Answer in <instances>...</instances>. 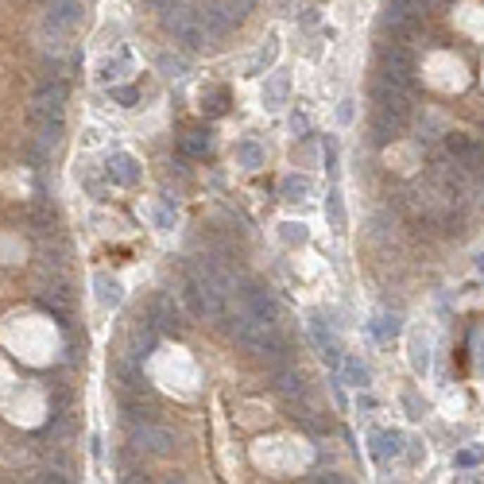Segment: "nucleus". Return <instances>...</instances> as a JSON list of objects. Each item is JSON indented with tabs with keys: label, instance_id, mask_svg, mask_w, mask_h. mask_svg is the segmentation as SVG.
<instances>
[{
	"label": "nucleus",
	"instance_id": "1",
	"mask_svg": "<svg viewBox=\"0 0 484 484\" xmlns=\"http://www.w3.org/2000/svg\"><path fill=\"white\" fill-rule=\"evenodd\" d=\"M229 321H233V326H229V329H233V337L248 352H256V357H264V360H279L283 357V345H279V337H275V326L252 318L248 310H241L236 318H229Z\"/></svg>",
	"mask_w": 484,
	"mask_h": 484
},
{
	"label": "nucleus",
	"instance_id": "2",
	"mask_svg": "<svg viewBox=\"0 0 484 484\" xmlns=\"http://www.w3.org/2000/svg\"><path fill=\"white\" fill-rule=\"evenodd\" d=\"M163 24H167V32L174 35V43H182L186 51H202L205 39H210V32H205V24H202V16H198V12L171 8V12L163 16Z\"/></svg>",
	"mask_w": 484,
	"mask_h": 484
},
{
	"label": "nucleus",
	"instance_id": "3",
	"mask_svg": "<svg viewBox=\"0 0 484 484\" xmlns=\"http://www.w3.org/2000/svg\"><path fill=\"white\" fill-rule=\"evenodd\" d=\"M132 445L136 450H144V453H155V457H163V453H171L174 450V434L167 426H159V422H151V419H136L132 422Z\"/></svg>",
	"mask_w": 484,
	"mask_h": 484
},
{
	"label": "nucleus",
	"instance_id": "4",
	"mask_svg": "<svg viewBox=\"0 0 484 484\" xmlns=\"http://www.w3.org/2000/svg\"><path fill=\"white\" fill-rule=\"evenodd\" d=\"M63 105H66V86L63 82H43L39 94H35V101H32V120L35 125L63 120Z\"/></svg>",
	"mask_w": 484,
	"mask_h": 484
},
{
	"label": "nucleus",
	"instance_id": "5",
	"mask_svg": "<svg viewBox=\"0 0 484 484\" xmlns=\"http://www.w3.org/2000/svg\"><path fill=\"white\" fill-rule=\"evenodd\" d=\"M376 113L407 125V120H411V89H399V86L380 82V86H376Z\"/></svg>",
	"mask_w": 484,
	"mask_h": 484
},
{
	"label": "nucleus",
	"instance_id": "6",
	"mask_svg": "<svg viewBox=\"0 0 484 484\" xmlns=\"http://www.w3.org/2000/svg\"><path fill=\"white\" fill-rule=\"evenodd\" d=\"M388 86H399V89H411L414 86V63L403 47H388L383 51V78Z\"/></svg>",
	"mask_w": 484,
	"mask_h": 484
},
{
	"label": "nucleus",
	"instance_id": "7",
	"mask_svg": "<svg viewBox=\"0 0 484 484\" xmlns=\"http://www.w3.org/2000/svg\"><path fill=\"white\" fill-rule=\"evenodd\" d=\"M86 16V4L82 0H51L47 16H43V27H55V32H70V27L82 24Z\"/></svg>",
	"mask_w": 484,
	"mask_h": 484
},
{
	"label": "nucleus",
	"instance_id": "8",
	"mask_svg": "<svg viewBox=\"0 0 484 484\" xmlns=\"http://www.w3.org/2000/svg\"><path fill=\"white\" fill-rule=\"evenodd\" d=\"M244 310H248L252 318L275 326V318H279V298H275L267 287H248L244 291Z\"/></svg>",
	"mask_w": 484,
	"mask_h": 484
},
{
	"label": "nucleus",
	"instance_id": "9",
	"mask_svg": "<svg viewBox=\"0 0 484 484\" xmlns=\"http://www.w3.org/2000/svg\"><path fill=\"white\" fill-rule=\"evenodd\" d=\"M155 341H159V326L151 318H140L132 326V333H128V360H136L140 364L144 357H148L151 349H155Z\"/></svg>",
	"mask_w": 484,
	"mask_h": 484
},
{
	"label": "nucleus",
	"instance_id": "10",
	"mask_svg": "<svg viewBox=\"0 0 484 484\" xmlns=\"http://www.w3.org/2000/svg\"><path fill=\"white\" fill-rule=\"evenodd\" d=\"M105 174H109L113 182H120V186H132V182H140V163H136V155H128V151H113L109 163H105Z\"/></svg>",
	"mask_w": 484,
	"mask_h": 484
},
{
	"label": "nucleus",
	"instance_id": "11",
	"mask_svg": "<svg viewBox=\"0 0 484 484\" xmlns=\"http://www.w3.org/2000/svg\"><path fill=\"white\" fill-rule=\"evenodd\" d=\"M148 318L155 321L159 329H182V314H179V306H174V298L171 295H155L148 302Z\"/></svg>",
	"mask_w": 484,
	"mask_h": 484
},
{
	"label": "nucleus",
	"instance_id": "12",
	"mask_svg": "<svg viewBox=\"0 0 484 484\" xmlns=\"http://www.w3.org/2000/svg\"><path fill=\"white\" fill-rule=\"evenodd\" d=\"M310 337L314 341H318V349H321V357L329 360V364H341V357H337V341H333V333H329L326 329V318H321V314H310Z\"/></svg>",
	"mask_w": 484,
	"mask_h": 484
},
{
	"label": "nucleus",
	"instance_id": "13",
	"mask_svg": "<svg viewBox=\"0 0 484 484\" xmlns=\"http://www.w3.org/2000/svg\"><path fill=\"white\" fill-rule=\"evenodd\" d=\"M94 287H97V302L109 306V310L125 302V287H120V279H113L109 272H97L94 275Z\"/></svg>",
	"mask_w": 484,
	"mask_h": 484
},
{
	"label": "nucleus",
	"instance_id": "14",
	"mask_svg": "<svg viewBox=\"0 0 484 484\" xmlns=\"http://www.w3.org/2000/svg\"><path fill=\"white\" fill-rule=\"evenodd\" d=\"M403 453V434L399 430H380V434H372V457L376 461H391Z\"/></svg>",
	"mask_w": 484,
	"mask_h": 484
},
{
	"label": "nucleus",
	"instance_id": "15",
	"mask_svg": "<svg viewBox=\"0 0 484 484\" xmlns=\"http://www.w3.org/2000/svg\"><path fill=\"white\" fill-rule=\"evenodd\" d=\"M279 194H283V202H306L310 198V179L306 174H287L279 182Z\"/></svg>",
	"mask_w": 484,
	"mask_h": 484
},
{
	"label": "nucleus",
	"instance_id": "16",
	"mask_svg": "<svg viewBox=\"0 0 484 484\" xmlns=\"http://www.w3.org/2000/svg\"><path fill=\"white\" fill-rule=\"evenodd\" d=\"M233 155H236V167H244V171H256V167H264V148H260L256 140H241Z\"/></svg>",
	"mask_w": 484,
	"mask_h": 484
},
{
	"label": "nucleus",
	"instance_id": "17",
	"mask_svg": "<svg viewBox=\"0 0 484 484\" xmlns=\"http://www.w3.org/2000/svg\"><path fill=\"white\" fill-rule=\"evenodd\" d=\"M275 391L287 395V399L302 395V376H298L295 368H279V372H275Z\"/></svg>",
	"mask_w": 484,
	"mask_h": 484
},
{
	"label": "nucleus",
	"instance_id": "18",
	"mask_svg": "<svg viewBox=\"0 0 484 484\" xmlns=\"http://www.w3.org/2000/svg\"><path fill=\"white\" fill-rule=\"evenodd\" d=\"M275 58H279V39H275V35H272V39H267L264 47H260V55L248 63V74H264L267 66L275 63Z\"/></svg>",
	"mask_w": 484,
	"mask_h": 484
},
{
	"label": "nucleus",
	"instance_id": "19",
	"mask_svg": "<svg viewBox=\"0 0 484 484\" xmlns=\"http://www.w3.org/2000/svg\"><path fill=\"white\" fill-rule=\"evenodd\" d=\"M399 128H403L399 120L376 113V117H372V140H376V144H388V140H395V136H399Z\"/></svg>",
	"mask_w": 484,
	"mask_h": 484
},
{
	"label": "nucleus",
	"instance_id": "20",
	"mask_svg": "<svg viewBox=\"0 0 484 484\" xmlns=\"http://www.w3.org/2000/svg\"><path fill=\"white\" fill-rule=\"evenodd\" d=\"M341 372H345V380H349L352 388H368V380H372V376H368V368L360 364L357 357H345V360H341Z\"/></svg>",
	"mask_w": 484,
	"mask_h": 484
},
{
	"label": "nucleus",
	"instance_id": "21",
	"mask_svg": "<svg viewBox=\"0 0 484 484\" xmlns=\"http://www.w3.org/2000/svg\"><path fill=\"white\" fill-rule=\"evenodd\" d=\"M233 16H241V12H229L225 16V8H205V32H213V35H221V32H229V24H233Z\"/></svg>",
	"mask_w": 484,
	"mask_h": 484
},
{
	"label": "nucleus",
	"instance_id": "22",
	"mask_svg": "<svg viewBox=\"0 0 484 484\" xmlns=\"http://www.w3.org/2000/svg\"><path fill=\"white\" fill-rule=\"evenodd\" d=\"M411 368H414L419 376L430 372V345L422 341V337H414V341H411Z\"/></svg>",
	"mask_w": 484,
	"mask_h": 484
},
{
	"label": "nucleus",
	"instance_id": "23",
	"mask_svg": "<svg viewBox=\"0 0 484 484\" xmlns=\"http://www.w3.org/2000/svg\"><path fill=\"white\" fill-rule=\"evenodd\" d=\"M182 151H186V155H205V151H210V132H202V128L186 132L182 136Z\"/></svg>",
	"mask_w": 484,
	"mask_h": 484
},
{
	"label": "nucleus",
	"instance_id": "24",
	"mask_svg": "<svg viewBox=\"0 0 484 484\" xmlns=\"http://www.w3.org/2000/svg\"><path fill=\"white\" fill-rule=\"evenodd\" d=\"M283 97H287V78H283V74H275V78L267 82V89H264V105H267V109H279Z\"/></svg>",
	"mask_w": 484,
	"mask_h": 484
},
{
	"label": "nucleus",
	"instance_id": "25",
	"mask_svg": "<svg viewBox=\"0 0 484 484\" xmlns=\"http://www.w3.org/2000/svg\"><path fill=\"white\" fill-rule=\"evenodd\" d=\"M159 74H167V78H182V74L190 70V63L186 58H174V55H159Z\"/></svg>",
	"mask_w": 484,
	"mask_h": 484
},
{
	"label": "nucleus",
	"instance_id": "26",
	"mask_svg": "<svg viewBox=\"0 0 484 484\" xmlns=\"http://www.w3.org/2000/svg\"><path fill=\"white\" fill-rule=\"evenodd\" d=\"M279 236H283L287 244H306V236H310V233H306L302 221H283V225H279Z\"/></svg>",
	"mask_w": 484,
	"mask_h": 484
},
{
	"label": "nucleus",
	"instance_id": "27",
	"mask_svg": "<svg viewBox=\"0 0 484 484\" xmlns=\"http://www.w3.org/2000/svg\"><path fill=\"white\" fill-rule=\"evenodd\" d=\"M125 66H128V58H105V63L97 66V82H105V86H109V82L117 78V74L125 70Z\"/></svg>",
	"mask_w": 484,
	"mask_h": 484
},
{
	"label": "nucleus",
	"instance_id": "28",
	"mask_svg": "<svg viewBox=\"0 0 484 484\" xmlns=\"http://www.w3.org/2000/svg\"><path fill=\"white\" fill-rule=\"evenodd\" d=\"M326 217L333 221V229L345 225V210H341V194L337 190H329V198H326Z\"/></svg>",
	"mask_w": 484,
	"mask_h": 484
},
{
	"label": "nucleus",
	"instance_id": "29",
	"mask_svg": "<svg viewBox=\"0 0 484 484\" xmlns=\"http://www.w3.org/2000/svg\"><path fill=\"white\" fill-rule=\"evenodd\" d=\"M372 329H376V337H380V341H388V337L399 333V318H395V314H391V318H388V314H380Z\"/></svg>",
	"mask_w": 484,
	"mask_h": 484
},
{
	"label": "nucleus",
	"instance_id": "30",
	"mask_svg": "<svg viewBox=\"0 0 484 484\" xmlns=\"http://www.w3.org/2000/svg\"><path fill=\"white\" fill-rule=\"evenodd\" d=\"M109 94H113V101H117V105H125V109H132V105L140 101V94H136L132 86H113Z\"/></svg>",
	"mask_w": 484,
	"mask_h": 484
},
{
	"label": "nucleus",
	"instance_id": "31",
	"mask_svg": "<svg viewBox=\"0 0 484 484\" xmlns=\"http://www.w3.org/2000/svg\"><path fill=\"white\" fill-rule=\"evenodd\" d=\"M205 109H210L213 117H221V113L229 109V94H225V89H213V94H210V101H205Z\"/></svg>",
	"mask_w": 484,
	"mask_h": 484
},
{
	"label": "nucleus",
	"instance_id": "32",
	"mask_svg": "<svg viewBox=\"0 0 484 484\" xmlns=\"http://www.w3.org/2000/svg\"><path fill=\"white\" fill-rule=\"evenodd\" d=\"M480 457H484V450H461L457 453V465H476Z\"/></svg>",
	"mask_w": 484,
	"mask_h": 484
},
{
	"label": "nucleus",
	"instance_id": "33",
	"mask_svg": "<svg viewBox=\"0 0 484 484\" xmlns=\"http://www.w3.org/2000/svg\"><path fill=\"white\" fill-rule=\"evenodd\" d=\"M306 128H310V120H306L302 113H295V117H291V132H295V136H306Z\"/></svg>",
	"mask_w": 484,
	"mask_h": 484
},
{
	"label": "nucleus",
	"instance_id": "34",
	"mask_svg": "<svg viewBox=\"0 0 484 484\" xmlns=\"http://www.w3.org/2000/svg\"><path fill=\"white\" fill-rule=\"evenodd\" d=\"M337 120H341V125H349V120H352V101H341V109H337Z\"/></svg>",
	"mask_w": 484,
	"mask_h": 484
},
{
	"label": "nucleus",
	"instance_id": "35",
	"mask_svg": "<svg viewBox=\"0 0 484 484\" xmlns=\"http://www.w3.org/2000/svg\"><path fill=\"white\" fill-rule=\"evenodd\" d=\"M151 4H155V8H163V12H171V8H174V0H151Z\"/></svg>",
	"mask_w": 484,
	"mask_h": 484
},
{
	"label": "nucleus",
	"instance_id": "36",
	"mask_svg": "<svg viewBox=\"0 0 484 484\" xmlns=\"http://www.w3.org/2000/svg\"><path fill=\"white\" fill-rule=\"evenodd\" d=\"M476 272H484V256H480V260H476Z\"/></svg>",
	"mask_w": 484,
	"mask_h": 484
}]
</instances>
